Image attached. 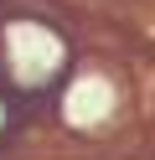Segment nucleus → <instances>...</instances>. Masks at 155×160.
<instances>
[{
  "label": "nucleus",
  "instance_id": "1",
  "mask_svg": "<svg viewBox=\"0 0 155 160\" xmlns=\"http://www.w3.org/2000/svg\"><path fill=\"white\" fill-rule=\"evenodd\" d=\"M67 72V36L36 16H16L0 26V78L21 93H41Z\"/></svg>",
  "mask_w": 155,
  "mask_h": 160
}]
</instances>
